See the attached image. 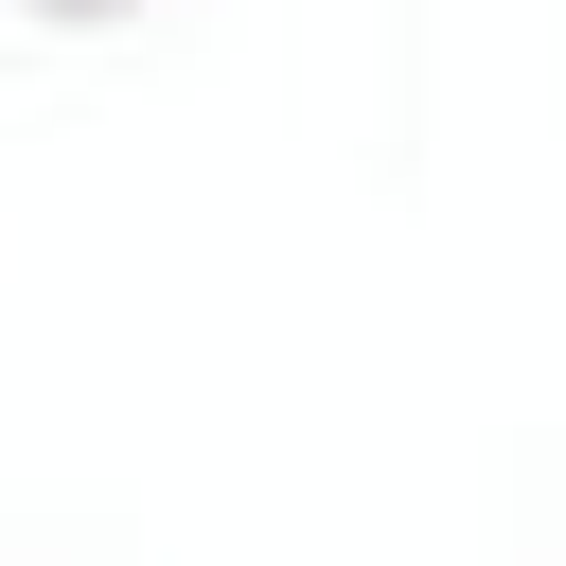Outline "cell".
Here are the masks:
<instances>
[{
    "mask_svg": "<svg viewBox=\"0 0 566 566\" xmlns=\"http://www.w3.org/2000/svg\"><path fill=\"white\" fill-rule=\"evenodd\" d=\"M18 18H53V35H106V18H142V0H18Z\"/></svg>",
    "mask_w": 566,
    "mask_h": 566,
    "instance_id": "cell-1",
    "label": "cell"
}]
</instances>
